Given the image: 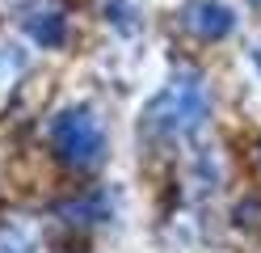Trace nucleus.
<instances>
[{
  "instance_id": "nucleus-1",
  "label": "nucleus",
  "mask_w": 261,
  "mask_h": 253,
  "mask_svg": "<svg viewBox=\"0 0 261 253\" xmlns=\"http://www.w3.org/2000/svg\"><path fill=\"white\" fill-rule=\"evenodd\" d=\"M46 140H51L55 148V156L59 160H68L76 169H85V165H97L101 160V152H106V131L101 123L89 114V110H63L51 118V127H46Z\"/></svg>"
},
{
  "instance_id": "nucleus-2",
  "label": "nucleus",
  "mask_w": 261,
  "mask_h": 253,
  "mask_svg": "<svg viewBox=\"0 0 261 253\" xmlns=\"http://www.w3.org/2000/svg\"><path fill=\"white\" fill-rule=\"evenodd\" d=\"M206 110L202 101V89L198 84H173V89L156 101V106H148V118H156V127H173V131H190L198 127V118Z\"/></svg>"
},
{
  "instance_id": "nucleus-3",
  "label": "nucleus",
  "mask_w": 261,
  "mask_h": 253,
  "mask_svg": "<svg viewBox=\"0 0 261 253\" xmlns=\"http://www.w3.org/2000/svg\"><path fill=\"white\" fill-rule=\"evenodd\" d=\"M186 26L198 34V38L215 42V38H223V34H232L236 17H232V9H227V5H219V0H198V5H190Z\"/></svg>"
},
{
  "instance_id": "nucleus-4",
  "label": "nucleus",
  "mask_w": 261,
  "mask_h": 253,
  "mask_svg": "<svg viewBox=\"0 0 261 253\" xmlns=\"http://www.w3.org/2000/svg\"><path fill=\"white\" fill-rule=\"evenodd\" d=\"M25 30L34 34L42 47H59V42H63V30H68V21H63V13H59V9H34V13L25 17Z\"/></svg>"
},
{
  "instance_id": "nucleus-5",
  "label": "nucleus",
  "mask_w": 261,
  "mask_h": 253,
  "mask_svg": "<svg viewBox=\"0 0 261 253\" xmlns=\"http://www.w3.org/2000/svg\"><path fill=\"white\" fill-rule=\"evenodd\" d=\"M253 63H257V72H261V47H253Z\"/></svg>"
},
{
  "instance_id": "nucleus-6",
  "label": "nucleus",
  "mask_w": 261,
  "mask_h": 253,
  "mask_svg": "<svg viewBox=\"0 0 261 253\" xmlns=\"http://www.w3.org/2000/svg\"><path fill=\"white\" fill-rule=\"evenodd\" d=\"M253 5H261V0H253Z\"/></svg>"
}]
</instances>
